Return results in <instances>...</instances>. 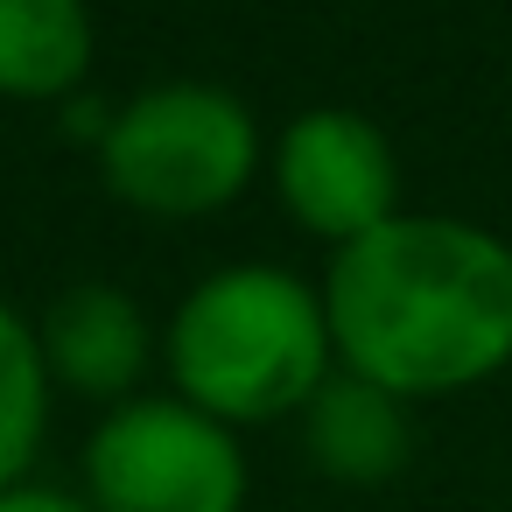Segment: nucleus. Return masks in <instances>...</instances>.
<instances>
[{"mask_svg":"<svg viewBox=\"0 0 512 512\" xmlns=\"http://www.w3.org/2000/svg\"><path fill=\"white\" fill-rule=\"evenodd\" d=\"M0 512H92V498L50 491V484H15V491H0Z\"/></svg>","mask_w":512,"mask_h":512,"instance_id":"10","label":"nucleus"},{"mask_svg":"<svg viewBox=\"0 0 512 512\" xmlns=\"http://www.w3.org/2000/svg\"><path fill=\"white\" fill-rule=\"evenodd\" d=\"M92 512H239L246 456L190 400H127L85 442Z\"/></svg>","mask_w":512,"mask_h":512,"instance_id":"4","label":"nucleus"},{"mask_svg":"<svg viewBox=\"0 0 512 512\" xmlns=\"http://www.w3.org/2000/svg\"><path fill=\"white\" fill-rule=\"evenodd\" d=\"M92 71V8L85 0H0V92L64 99Z\"/></svg>","mask_w":512,"mask_h":512,"instance_id":"8","label":"nucleus"},{"mask_svg":"<svg viewBox=\"0 0 512 512\" xmlns=\"http://www.w3.org/2000/svg\"><path fill=\"white\" fill-rule=\"evenodd\" d=\"M36 344H43V365H50L71 393L113 400V407H127L134 386H141L148 365H155V330H148L141 302H134L127 288H113V281H71V288L43 309Z\"/></svg>","mask_w":512,"mask_h":512,"instance_id":"6","label":"nucleus"},{"mask_svg":"<svg viewBox=\"0 0 512 512\" xmlns=\"http://www.w3.org/2000/svg\"><path fill=\"white\" fill-rule=\"evenodd\" d=\"M260 162V127L225 85H148L134 92L106 134L99 169L106 190L148 218H204L246 190Z\"/></svg>","mask_w":512,"mask_h":512,"instance_id":"3","label":"nucleus"},{"mask_svg":"<svg viewBox=\"0 0 512 512\" xmlns=\"http://www.w3.org/2000/svg\"><path fill=\"white\" fill-rule=\"evenodd\" d=\"M274 183H281V204L316 239H337V246L379 232L393 218V190H400L386 134L351 106H316V113L288 120Z\"/></svg>","mask_w":512,"mask_h":512,"instance_id":"5","label":"nucleus"},{"mask_svg":"<svg viewBox=\"0 0 512 512\" xmlns=\"http://www.w3.org/2000/svg\"><path fill=\"white\" fill-rule=\"evenodd\" d=\"M169 379L211 421H274L330 379V309L288 267H225L169 323Z\"/></svg>","mask_w":512,"mask_h":512,"instance_id":"2","label":"nucleus"},{"mask_svg":"<svg viewBox=\"0 0 512 512\" xmlns=\"http://www.w3.org/2000/svg\"><path fill=\"white\" fill-rule=\"evenodd\" d=\"M302 442H309L316 470H330L344 484H379V477L407 470L414 421H407L400 393H386L358 372H330L302 407Z\"/></svg>","mask_w":512,"mask_h":512,"instance_id":"7","label":"nucleus"},{"mask_svg":"<svg viewBox=\"0 0 512 512\" xmlns=\"http://www.w3.org/2000/svg\"><path fill=\"white\" fill-rule=\"evenodd\" d=\"M43 421H50V365L36 323H22L0 302V491H15L22 470L36 463Z\"/></svg>","mask_w":512,"mask_h":512,"instance_id":"9","label":"nucleus"},{"mask_svg":"<svg viewBox=\"0 0 512 512\" xmlns=\"http://www.w3.org/2000/svg\"><path fill=\"white\" fill-rule=\"evenodd\" d=\"M323 309L344 372L400 400L456 393L512 358V246L463 218H386L337 246Z\"/></svg>","mask_w":512,"mask_h":512,"instance_id":"1","label":"nucleus"}]
</instances>
